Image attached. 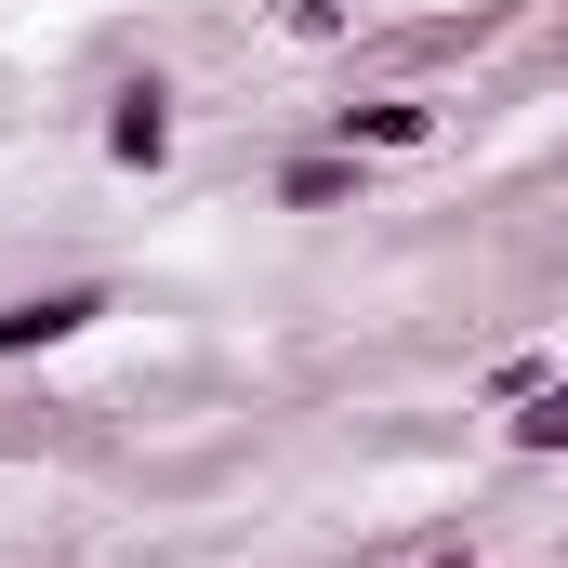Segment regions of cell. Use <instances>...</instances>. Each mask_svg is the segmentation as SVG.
I'll use <instances>...</instances> for the list:
<instances>
[{"mask_svg":"<svg viewBox=\"0 0 568 568\" xmlns=\"http://www.w3.org/2000/svg\"><path fill=\"white\" fill-rule=\"evenodd\" d=\"M106 317V278H53V291H13L0 304V357H40V344H80Z\"/></svg>","mask_w":568,"mask_h":568,"instance_id":"obj_1","label":"cell"},{"mask_svg":"<svg viewBox=\"0 0 568 568\" xmlns=\"http://www.w3.org/2000/svg\"><path fill=\"white\" fill-rule=\"evenodd\" d=\"M106 159L120 172H159L172 159V80H120L106 93Z\"/></svg>","mask_w":568,"mask_h":568,"instance_id":"obj_2","label":"cell"},{"mask_svg":"<svg viewBox=\"0 0 568 568\" xmlns=\"http://www.w3.org/2000/svg\"><path fill=\"white\" fill-rule=\"evenodd\" d=\"M278 199L291 212H344V199H357V145H304V159L278 172Z\"/></svg>","mask_w":568,"mask_h":568,"instance_id":"obj_3","label":"cell"},{"mask_svg":"<svg viewBox=\"0 0 568 568\" xmlns=\"http://www.w3.org/2000/svg\"><path fill=\"white\" fill-rule=\"evenodd\" d=\"M436 106H410V93H371V106H344V145H424Z\"/></svg>","mask_w":568,"mask_h":568,"instance_id":"obj_4","label":"cell"},{"mask_svg":"<svg viewBox=\"0 0 568 568\" xmlns=\"http://www.w3.org/2000/svg\"><path fill=\"white\" fill-rule=\"evenodd\" d=\"M516 449H529V463L568 449V384H529V397H516Z\"/></svg>","mask_w":568,"mask_h":568,"instance_id":"obj_5","label":"cell"},{"mask_svg":"<svg viewBox=\"0 0 568 568\" xmlns=\"http://www.w3.org/2000/svg\"><path fill=\"white\" fill-rule=\"evenodd\" d=\"M424 568H476V542H436V556H424Z\"/></svg>","mask_w":568,"mask_h":568,"instance_id":"obj_6","label":"cell"}]
</instances>
